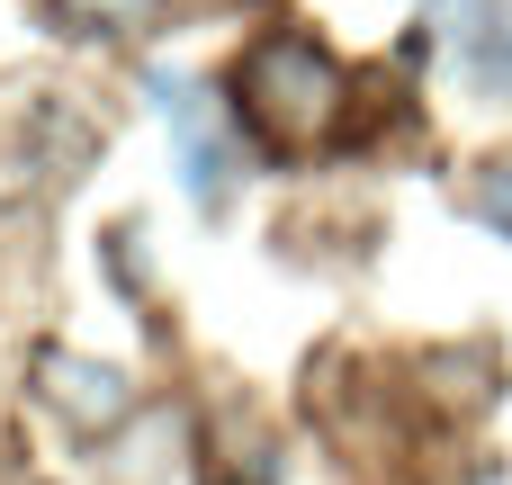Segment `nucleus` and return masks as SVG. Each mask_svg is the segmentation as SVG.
I'll use <instances>...</instances> for the list:
<instances>
[{"label": "nucleus", "instance_id": "nucleus-5", "mask_svg": "<svg viewBox=\"0 0 512 485\" xmlns=\"http://www.w3.org/2000/svg\"><path fill=\"white\" fill-rule=\"evenodd\" d=\"M477 216H486L495 234H512V153H495V162L477 171Z\"/></svg>", "mask_w": 512, "mask_h": 485}, {"label": "nucleus", "instance_id": "nucleus-6", "mask_svg": "<svg viewBox=\"0 0 512 485\" xmlns=\"http://www.w3.org/2000/svg\"><path fill=\"white\" fill-rule=\"evenodd\" d=\"M63 18H81V27H135L153 0H54Z\"/></svg>", "mask_w": 512, "mask_h": 485}, {"label": "nucleus", "instance_id": "nucleus-3", "mask_svg": "<svg viewBox=\"0 0 512 485\" xmlns=\"http://www.w3.org/2000/svg\"><path fill=\"white\" fill-rule=\"evenodd\" d=\"M468 81L495 90V99H512V9H495V18L468 36Z\"/></svg>", "mask_w": 512, "mask_h": 485}, {"label": "nucleus", "instance_id": "nucleus-1", "mask_svg": "<svg viewBox=\"0 0 512 485\" xmlns=\"http://www.w3.org/2000/svg\"><path fill=\"white\" fill-rule=\"evenodd\" d=\"M234 99H243V117L261 126V144L297 153V144H324V135H333L351 81H342V63H333L315 36H261V45L243 54V72H234Z\"/></svg>", "mask_w": 512, "mask_h": 485}, {"label": "nucleus", "instance_id": "nucleus-4", "mask_svg": "<svg viewBox=\"0 0 512 485\" xmlns=\"http://www.w3.org/2000/svg\"><path fill=\"white\" fill-rule=\"evenodd\" d=\"M189 198H198L207 216L234 198V153H225L216 135H198V126H189Z\"/></svg>", "mask_w": 512, "mask_h": 485}, {"label": "nucleus", "instance_id": "nucleus-2", "mask_svg": "<svg viewBox=\"0 0 512 485\" xmlns=\"http://www.w3.org/2000/svg\"><path fill=\"white\" fill-rule=\"evenodd\" d=\"M45 405L72 423V432H117L135 414V378L117 360H81V351H54L45 360Z\"/></svg>", "mask_w": 512, "mask_h": 485}]
</instances>
